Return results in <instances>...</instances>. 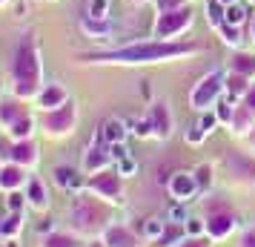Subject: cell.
Masks as SVG:
<instances>
[{
  "instance_id": "obj_1",
  "label": "cell",
  "mask_w": 255,
  "mask_h": 247,
  "mask_svg": "<svg viewBox=\"0 0 255 247\" xmlns=\"http://www.w3.org/2000/svg\"><path fill=\"white\" fill-rule=\"evenodd\" d=\"M40 83V66H37V52L32 40H23L14 52V92L20 98L37 92Z\"/></svg>"
},
{
  "instance_id": "obj_2",
  "label": "cell",
  "mask_w": 255,
  "mask_h": 247,
  "mask_svg": "<svg viewBox=\"0 0 255 247\" xmlns=\"http://www.w3.org/2000/svg\"><path fill=\"white\" fill-rule=\"evenodd\" d=\"M195 46H175V43H138V46H124L115 52L98 55L104 60H129V63H143V60H161V58H172L181 52H192Z\"/></svg>"
},
{
  "instance_id": "obj_3",
  "label": "cell",
  "mask_w": 255,
  "mask_h": 247,
  "mask_svg": "<svg viewBox=\"0 0 255 247\" xmlns=\"http://www.w3.org/2000/svg\"><path fill=\"white\" fill-rule=\"evenodd\" d=\"M86 187L95 190V193H101L106 201H115V204H121V201H124L121 173H95V176L86 181Z\"/></svg>"
},
{
  "instance_id": "obj_4",
  "label": "cell",
  "mask_w": 255,
  "mask_h": 247,
  "mask_svg": "<svg viewBox=\"0 0 255 247\" xmlns=\"http://www.w3.org/2000/svg\"><path fill=\"white\" fill-rule=\"evenodd\" d=\"M221 81H224L221 72H209L204 81H198V86L192 89V106H195V109L212 106V101H215L218 92H221Z\"/></svg>"
},
{
  "instance_id": "obj_5",
  "label": "cell",
  "mask_w": 255,
  "mask_h": 247,
  "mask_svg": "<svg viewBox=\"0 0 255 247\" xmlns=\"http://www.w3.org/2000/svg\"><path fill=\"white\" fill-rule=\"evenodd\" d=\"M72 222H75L78 230H92V227H98V222H104V216H101V210H98L95 201L78 196L75 207H72Z\"/></svg>"
},
{
  "instance_id": "obj_6",
  "label": "cell",
  "mask_w": 255,
  "mask_h": 247,
  "mask_svg": "<svg viewBox=\"0 0 255 247\" xmlns=\"http://www.w3.org/2000/svg\"><path fill=\"white\" fill-rule=\"evenodd\" d=\"M72 124H75V106L66 101L58 109H46V118H43V127L49 132H69Z\"/></svg>"
},
{
  "instance_id": "obj_7",
  "label": "cell",
  "mask_w": 255,
  "mask_h": 247,
  "mask_svg": "<svg viewBox=\"0 0 255 247\" xmlns=\"http://www.w3.org/2000/svg\"><path fill=\"white\" fill-rule=\"evenodd\" d=\"M101 242L106 247H135L138 245L135 233L129 227H124V224H106L104 233H101Z\"/></svg>"
},
{
  "instance_id": "obj_8",
  "label": "cell",
  "mask_w": 255,
  "mask_h": 247,
  "mask_svg": "<svg viewBox=\"0 0 255 247\" xmlns=\"http://www.w3.org/2000/svg\"><path fill=\"white\" fill-rule=\"evenodd\" d=\"M169 193H172V199H178V201H189L198 193L195 176H189V173H175V176L169 178Z\"/></svg>"
},
{
  "instance_id": "obj_9",
  "label": "cell",
  "mask_w": 255,
  "mask_h": 247,
  "mask_svg": "<svg viewBox=\"0 0 255 247\" xmlns=\"http://www.w3.org/2000/svg\"><path fill=\"white\" fill-rule=\"evenodd\" d=\"M149 124H152V132H155L158 138H169V132H172V118H169L166 104L152 106L149 109Z\"/></svg>"
},
{
  "instance_id": "obj_10",
  "label": "cell",
  "mask_w": 255,
  "mask_h": 247,
  "mask_svg": "<svg viewBox=\"0 0 255 247\" xmlns=\"http://www.w3.org/2000/svg\"><path fill=\"white\" fill-rule=\"evenodd\" d=\"M235 230V219L230 213H215L207 219V236L209 239H227Z\"/></svg>"
},
{
  "instance_id": "obj_11",
  "label": "cell",
  "mask_w": 255,
  "mask_h": 247,
  "mask_svg": "<svg viewBox=\"0 0 255 247\" xmlns=\"http://www.w3.org/2000/svg\"><path fill=\"white\" fill-rule=\"evenodd\" d=\"M109 164H112V150H104V147H92V150H86V155H83V170L89 176L101 173Z\"/></svg>"
},
{
  "instance_id": "obj_12",
  "label": "cell",
  "mask_w": 255,
  "mask_h": 247,
  "mask_svg": "<svg viewBox=\"0 0 255 247\" xmlns=\"http://www.w3.org/2000/svg\"><path fill=\"white\" fill-rule=\"evenodd\" d=\"M186 23H189V12H163L158 26H155V32H158V37H166V35H172V32H178V29L186 26Z\"/></svg>"
},
{
  "instance_id": "obj_13",
  "label": "cell",
  "mask_w": 255,
  "mask_h": 247,
  "mask_svg": "<svg viewBox=\"0 0 255 247\" xmlns=\"http://www.w3.org/2000/svg\"><path fill=\"white\" fill-rule=\"evenodd\" d=\"M26 201L35 207V210H46L49 207V193H46V187H43V181L40 178H29L26 181Z\"/></svg>"
},
{
  "instance_id": "obj_14",
  "label": "cell",
  "mask_w": 255,
  "mask_h": 247,
  "mask_svg": "<svg viewBox=\"0 0 255 247\" xmlns=\"http://www.w3.org/2000/svg\"><path fill=\"white\" fill-rule=\"evenodd\" d=\"M37 101H40L43 109H58V106L66 104V89L60 83H49V86H43V92L37 95Z\"/></svg>"
},
{
  "instance_id": "obj_15",
  "label": "cell",
  "mask_w": 255,
  "mask_h": 247,
  "mask_svg": "<svg viewBox=\"0 0 255 247\" xmlns=\"http://www.w3.org/2000/svg\"><path fill=\"white\" fill-rule=\"evenodd\" d=\"M52 176H55V184L63 187V190H81L83 184H86V181L72 170V167H55V170H52Z\"/></svg>"
},
{
  "instance_id": "obj_16",
  "label": "cell",
  "mask_w": 255,
  "mask_h": 247,
  "mask_svg": "<svg viewBox=\"0 0 255 247\" xmlns=\"http://www.w3.org/2000/svg\"><path fill=\"white\" fill-rule=\"evenodd\" d=\"M9 158H12L14 164H20V167H26V164H35L37 161V150H35V144L29 141H17L12 147V153H9Z\"/></svg>"
},
{
  "instance_id": "obj_17",
  "label": "cell",
  "mask_w": 255,
  "mask_h": 247,
  "mask_svg": "<svg viewBox=\"0 0 255 247\" xmlns=\"http://www.w3.org/2000/svg\"><path fill=\"white\" fill-rule=\"evenodd\" d=\"M23 181H26L23 167L14 164V161L9 167H3V170H0V187H3V190H20Z\"/></svg>"
},
{
  "instance_id": "obj_18",
  "label": "cell",
  "mask_w": 255,
  "mask_h": 247,
  "mask_svg": "<svg viewBox=\"0 0 255 247\" xmlns=\"http://www.w3.org/2000/svg\"><path fill=\"white\" fill-rule=\"evenodd\" d=\"M23 230V210L20 213H9L3 224H0V239H14V236Z\"/></svg>"
},
{
  "instance_id": "obj_19",
  "label": "cell",
  "mask_w": 255,
  "mask_h": 247,
  "mask_svg": "<svg viewBox=\"0 0 255 247\" xmlns=\"http://www.w3.org/2000/svg\"><path fill=\"white\" fill-rule=\"evenodd\" d=\"M40 247H83V245L78 242L75 233H60V230H55V233H49L46 239H43Z\"/></svg>"
},
{
  "instance_id": "obj_20",
  "label": "cell",
  "mask_w": 255,
  "mask_h": 247,
  "mask_svg": "<svg viewBox=\"0 0 255 247\" xmlns=\"http://www.w3.org/2000/svg\"><path fill=\"white\" fill-rule=\"evenodd\" d=\"M101 135H104V141L112 147V144H124L127 130H124V124H121V121L112 118V121H106V124H104V132H101Z\"/></svg>"
},
{
  "instance_id": "obj_21",
  "label": "cell",
  "mask_w": 255,
  "mask_h": 247,
  "mask_svg": "<svg viewBox=\"0 0 255 247\" xmlns=\"http://www.w3.org/2000/svg\"><path fill=\"white\" fill-rule=\"evenodd\" d=\"M32 130H35V121H32V118H29V115L17 118V121H14V124H12V135H14V138H17V141H26V138L32 135Z\"/></svg>"
},
{
  "instance_id": "obj_22",
  "label": "cell",
  "mask_w": 255,
  "mask_h": 247,
  "mask_svg": "<svg viewBox=\"0 0 255 247\" xmlns=\"http://www.w3.org/2000/svg\"><path fill=\"white\" fill-rule=\"evenodd\" d=\"M163 233H166V224H163L161 219H146V222H143V236H146V239L155 242V239H161Z\"/></svg>"
},
{
  "instance_id": "obj_23",
  "label": "cell",
  "mask_w": 255,
  "mask_h": 247,
  "mask_svg": "<svg viewBox=\"0 0 255 247\" xmlns=\"http://www.w3.org/2000/svg\"><path fill=\"white\" fill-rule=\"evenodd\" d=\"M17 118H23V112H20L14 104H0V121H3V124H9V127H12Z\"/></svg>"
},
{
  "instance_id": "obj_24",
  "label": "cell",
  "mask_w": 255,
  "mask_h": 247,
  "mask_svg": "<svg viewBox=\"0 0 255 247\" xmlns=\"http://www.w3.org/2000/svg\"><path fill=\"white\" fill-rule=\"evenodd\" d=\"M192 176H195V181H198V190H209V187H212V170H209L207 164L198 167Z\"/></svg>"
},
{
  "instance_id": "obj_25",
  "label": "cell",
  "mask_w": 255,
  "mask_h": 247,
  "mask_svg": "<svg viewBox=\"0 0 255 247\" xmlns=\"http://www.w3.org/2000/svg\"><path fill=\"white\" fill-rule=\"evenodd\" d=\"M184 233L186 236H204L207 233V222H201V219H192V216H189V219L184 222Z\"/></svg>"
},
{
  "instance_id": "obj_26",
  "label": "cell",
  "mask_w": 255,
  "mask_h": 247,
  "mask_svg": "<svg viewBox=\"0 0 255 247\" xmlns=\"http://www.w3.org/2000/svg\"><path fill=\"white\" fill-rule=\"evenodd\" d=\"M235 72H238V75H244V78L255 75V58H247V55H241V58L235 60Z\"/></svg>"
},
{
  "instance_id": "obj_27",
  "label": "cell",
  "mask_w": 255,
  "mask_h": 247,
  "mask_svg": "<svg viewBox=\"0 0 255 247\" xmlns=\"http://www.w3.org/2000/svg\"><path fill=\"white\" fill-rule=\"evenodd\" d=\"M26 204V196H20L17 190H9V196H6V207H9V213H20Z\"/></svg>"
},
{
  "instance_id": "obj_28",
  "label": "cell",
  "mask_w": 255,
  "mask_h": 247,
  "mask_svg": "<svg viewBox=\"0 0 255 247\" xmlns=\"http://www.w3.org/2000/svg\"><path fill=\"white\" fill-rule=\"evenodd\" d=\"M129 127H132V132H135L138 138H146V135H152V124H149V118H138V121H129Z\"/></svg>"
},
{
  "instance_id": "obj_29",
  "label": "cell",
  "mask_w": 255,
  "mask_h": 247,
  "mask_svg": "<svg viewBox=\"0 0 255 247\" xmlns=\"http://www.w3.org/2000/svg\"><path fill=\"white\" fill-rule=\"evenodd\" d=\"M209 242H212L209 236H207V239H204V236H186V239H181L175 247H212Z\"/></svg>"
},
{
  "instance_id": "obj_30",
  "label": "cell",
  "mask_w": 255,
  "mask_h": 247,
  "mask_svg": "<svg viewBox=\"0 0 255 247\" xmlns=\"http://www.w3.org/2000/svg\"><path fill=\"white\" fill-rule=\"evenodd\" d=\"M244 14H247V9L235 3V6H230V12H227V23H230V26H238V23L244 20Z\"/></svg>"
},
{
  "instance_id": "obj_31",
  "label": "cell",
  "mask_w": 255,
  "mask_h": 247,
  "mask_svg": "<svg viewBox=\"0 0 255 247\" xmlns=\"http://www.w3.org/2000/svg\"><path fill=\"white\" fill-rule=\"evenodd\" d=\"M118 173H121V176H132V173H138V164L127 155V158H121V161H118Z\"/></svg>"
},
{
  "instance_id": "obj_32",
  "label": "cell",
  "mask_w": 255,
  "mask_h": 247,
  "mask_svg": "<svg viewBox=\"0 0 255 247\" xmlns=\"http://www.w3.org/2000/svg\"><path fill=\"white\" fill-rule=\"evenodd\" d=\"M215 121H218V118L212 115V112H207V115L201 118V121H198L195 127H198V130H201V132H204V135H207V132L212 130V127H215Z\"/></svg>"
},
{
  "instance_id": "obj_33",
  "label": "cell",
  "mask_w": 255,
  "mask_h": 247,
  "mask_svg": "<svg viewBox=\"0 0 255 247\" xmlns=\"http://www.w3.org/2000/svg\"><path fill=\"white\" fill-rule=\"evenodd\" d=\"M89 12H92V17H106V0H92Z\"/></svg>"
},
{
  "instance_id": "obj_34",
  "label": "cell",
  "mask_w": 255,
  "mask_h": 247,
  "mask_svg": "<svg viewBox=\"0 0 255 247\" xmlns=\"http://www.w3.org/2000/svg\"><path fill=\"white\" fill-rule=\"evenodd\" d=\"M169 219H172V224H184L189 216H186L184 207H172V210H169Z\"/></svg>"
},
{
  "instance_id": "obj_35",
  "label": "cell",
  "mask_w": 255,
  "mask_h": 247,
  "mask_svg": "<svg viewBox=\"0 0 255 247\" xmlns=\"http://www.w3.org/2000/svg\"><path fill=\"white\" fill-rule=\"evenodd\" d=\"M35 230H37V233H40V236H49V233H55V224L49 222V219H43V222L37 224Z\"/></svg>"
},
{
  "instance_id": "obj_36",
  "label": "cell",
  "mask_w": 255,
  "mask_h": 247,
  "mask_svg": "<svg viewBox=\"0 0 255 247\" xmlns=\"http://www.w3.org/2000/svg\"><path fill=\"white\" fill-rule=\"evenodd\" d=\"M238 247H255V227L241 236V245H238Z\"/></svg>"
},
{
  "instance_id": "obj_37",
  "label": "cell",
  "mask_w": 255,
  "mask_h": 247,
  "mask_svg": "<svg viewBox=\"0 0 255 247\" xmlns=\"http://www.w3.org/2000/svg\"><path fill=\"white\" fill-rule=\"evenodd\" d=\"M244 101H247V106H250V109L255 112V86H250V89H247V95H244Z\"/></svg>"
},
{
  "instance_id": "obj_38",
  "label": "cell",
  "mask_w": 255,
  "mask_h": 247,
  "mask_svg": "<svg viewBox=\"0 0 255 247\" xmlns=\"http://www.w3.org/2000/svg\"><path fill=\"white\" fill-rule=\"evenodd\" d=\"M218 118H221V121H232V109H230V104H221Z\"/></svg>"
},
{
  "instance_id": "obj_39",
  "label": "cell",
  "mask_w": 255,
  "mask_h": 247,
  "mask_svg": "<svg viewBox=\"0 0 255 247\" xmlns=\"http://www.w3.org/2000/svg\"><path fill=\"white\" fill-rule=\"evenodd\" d=\"M161 9H169V6H181V0H158Z\"/></svg>"
},
{
  "instance_id": "obj_40",
  "label": "cell",
  "mask_w": 255,
  "mask_h": 247,
  "mask_svg": "<svg viewBox=\"0 0 255 247\" xmlns=\"http://www.w3.org/2000/svg\"><path fill=\"white\" fill-rule=\"evenodd\" d=\"M89 247H106L104 242H95V245H89Z\"/></svg>"
},
{
  "instance_id": "obj_41",
  "label": "cell",
  "mask_w": 255,
  "mask_h": 247,
  "mask_svg": "<svg viewBox=\"0 0 255 247\" xmlns=\"http://www.w3.org/2000/svg\"><path fill=\"white\" fill-rule=\"evenodd\" d=\"M221 3H227V0H221ZM230 3H232V0H230Z\"/></svg>"
},
{
  "instance_id": "obj_42",
  "label": "cell",
  "mask_w": 255,
  "mask_h": 247,
  "mask_svg": "<svg viewBox=\"0 0 255 247\" xmlns=\"http://www.w3.org/2000/svg\"><path fill=\"white\" fill-rule=\"evenodd\" d=\"M0 224H3V219H0Z\"/></svg>"
},
{
  "instance_id": "obj_43",
  "label": "cell",
  "mask_w": 255,
  "mask_h": 247,
  "mask_svg": "<svg viewBox=\"0 0 255 247\" xmlns=\"http://www.w3.org/2000/svg\"><path fill=\"white\" fill-rule=\"evenodd\" d=\"M0 3H3V0H0Z\"/></svg>"
},
{
  "instance_id": "obj_44",
  "label": "cell",
  "mask_w": 255,
  "mask_h": 247,
  "mask_svg": "<svg viewBox=\"0 0 255 247\" xmlns=\"http://www.w3.org/2000/svg\"><path fill=\"white\" fill-rule=\"evenodd\" d=\"M0 170H3V167H0Z\"/></svg>"
},
{
  "instance_id": "obj_45",
  "label": "cell",
  "mask_w": 255,
  "mask_h": 247,
  "mask_svg": "<svg viewBox=\"0 0 255 247\" xmlns=\"http://www.w3.org/2000/svg\"><path fill=\"white\" fill-rule=\"evenodd\" d=\"M253 29H255V26H253Z\"/></svg>"
}]
</instances>
